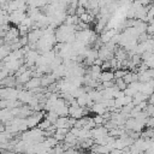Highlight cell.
Returning a JSON list of instances; mask_svg holds the SVG:
<instances>
[{
	"mask_svg": "<svg viewBox=\"0 0 154 154\" xmlns=\"http://www.w3.org/2000/svg\"><path fill=\"white\" fill-rule=\"evenodd\" d=\"M99 78H101L102 82H108V81H113L114 75L112 72H109V71H103V72L100 73V77Z\"/></svg>",
	"mask_w": 154,
	"mask_h": 154,
	"instance_id": "cell-1",
	"label": "cell"
},
{
	"mask_svg": "<svg viewBox=\"0 0 154 154\" xmlns=\"http://www.w3.org/2000/svg\"><path fill=\"white\" fill-rule=\"evenodd\" d=\"M77 5L81 6V7H84L87 8V5H88V0H77Z\"/></svg>",
	"mask_w": 154,
	"mask_h": 154,
	"instance_id": "cell-2",
	"label": "cell"
}]
</instances>
